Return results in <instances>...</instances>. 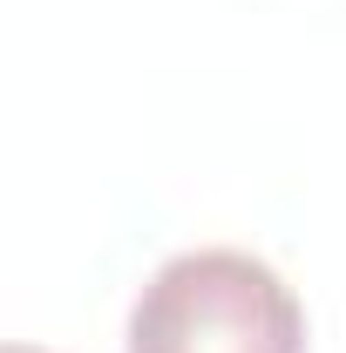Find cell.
I'll list each match as a JSON object with an SVG mask.
<instances>
[{
	"label": "cell",
	"mask_w": 346,
	"mask_h": 353,
	"mask_svg": "<svg viewBox=\"0 0 346 353\" xmlns=\"http://www.w3.org/2000/svg\"><path fill=\"white\" fill-rule=\"evenodd\" d=\"M0 353H41V347H0Z\"/></svg>",
	"instance_id": "7a4b0ae2"
},
{
	"label": "cell",
	"mask_w": 346,
	"mask_h": 353,
	"mask_svg": "<svg viewBox=\"0 0 346 353\" xmlns=\"http://www.w3.org/2000/svg\"><path fill=\"white\" fill-rule=\"evenodd\" d=\"M130 353H305V306L265 259L197 245L136 292Z\"/></svg>",
	"instance_id": "6da1fadb"
}]
</instances>
